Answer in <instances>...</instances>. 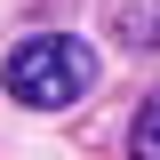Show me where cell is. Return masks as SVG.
<instances>
[{"label":"cell","mask_w":160,"mask_h":160,"mask_svg":"<svg viewBox=\"0 0 160 160\" xmlns=\"http://www.w3.org/2000/svg\"><path fill=\"white\" fill-rule=\"evenodd\" d=\"M128 152H136V160H160V96L128 120Z\"/></svg>","instance_id":"3957f363"},{"label":"cell","mask_w":160,"mask_h":160,"mask_svg":"<svg viewBox=\"0 0 160 160\" xmlns=\"http://www.w3.org/2000/svg\"><path fill=\"white\" fill-rule=\"evenodd\" d=\"M112 24H120V40L160 48V0H112Z\"/></svg>","instance_id":"7a4b0ae2"},{"label":"cell","mask_w":160,"mask_h":160,"mask_svg":"<svg viewBox=\"0 0 160 160\" xmlns=\"http://www.w3.org/2000/svg\"><path fill=\"white\" fill-rule=\"evenodd\" d=\"M8 96L16 104H40V112H56V104H80L96 88V56H88V40L72 32H32L8 48Z\"/></svg>","instance_id":"6da1fadb"}]
</instances>
